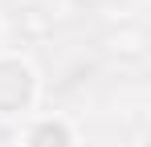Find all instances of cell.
I'll return each mask as SVG.
<instances>
[{"label":"cell","mask_w":151,"mask_h":147,"mask_svg":"<svg viewBox=\"0 0 151 147\" xmlns=\"http://www.w3.org/2000/svg\"><path fill=\"white\" fill-rule=\"evenodd\" d=\"M33 147H65V131L53 127V122H45V127L33 135Z\"/></svg>","instance_id":"obj_1"}]
</instances>
